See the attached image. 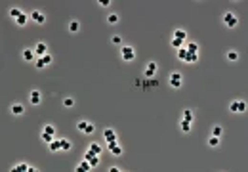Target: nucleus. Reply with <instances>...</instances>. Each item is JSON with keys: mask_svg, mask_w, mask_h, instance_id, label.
<instances>
[{"mask_svg": "<svg viewBox=\"0 0 248 172\" xmlns=\"http://www.w3.org/2000/svg\"><path fill=\"white\" fill-rule=\"evenodd\" d=\"M170 86L172 88H181V82H183V75L179 71H174L172 75H170V79H168Z\"/></svg>", "mask_w": 248, "mask_h": 172, "instance_id": "f257e3e1", "label": "nucleus"}, {"mask_svg": "<svg viewBox=\"0 0 248 172\" xmlns=\"http://www.w3.org/2000/svg\"><path fill=\"white\" fill-rule=\"evenodd\" d=\"M223 25H225V27H229V29L237 27V25H239V19H237V15H235V13H231V12L223 13Z\"/></svg>", "mask_w": 248, "mask_h": 172, "instance_id": "f03ea898", "label": "nucleus"}, {"mask_svg": "<svg viewBox=\"0 0 248 172\" xmlns=\"http://www.w3.org/2000/svg\"><path fill=\"white\" fill-rule=\"evenodd\" d=\"M120 56H122L124 61H132L136 57V50L132 48V46H122V48H120Z\"/></svg>", "mask_w": 248, "mask_h": 172, "instance_id": "7ed1b4c3", "label": "nucleus"}, {"mask_svg": "<svg viewBox=\"0 0 248 172\" xmlns=\"http://www.w3.org/2000/svg\"><path fill=\"white\" fill-rule=\"evenodd\" d=\"M12 172H36V168L27 163H17L15 166H12Z\"/></svg>", "mask_w": 248, "mask_h": 172, "instance_id": "20e7f679", "label": "nucleus"}, {"mask_svg": "<svg viewBox=\"0 0 248 172\" xmlns=\"http://www.w3.org/2000/svg\"><path fill=\"white\" fill-rule=\"evenodd\" d=\"M84 159H86V161H88V163H90L92 166H94V168H96V166L99 165V155H96L94 151H90V149L86 151V155H84Z\"/></svg>", "mask_w": 248, "mask_h": 172, "instance_id": "39448f33", "label": "nucleus"}, {"mask_svg": "<svg viewBox=\"0 0 248 172\" xmlns=\"http://www.w3.org/2000/svg\"><path fill=\"white\" fill-rule=\"evenodd\" d=\"M157 71H159V65L155 63V61H149L147 67H145V76L147 79H153V76L157 75Z\"/></svg>", "mask_w": 248, "mask_h": 172, "instance_id": "423d86ee", "label": "nucleus"}, {"mask_svg": "<svg viewBox=\"0 0 248 172\" xmlns=\"http://www.w3.org/2000/svg\"><path fill=\"white\" fill-rule=\"evenodd\" d=\"M31 19H33L35 23H38V25H44V23H46V15H44L40 10H33V13H31Z\"/></svg>", "mask_w": 248, "mask_h": 172, "instance_id": "0eeeda50", "label": "nucleus"}, {"mask_svg": "<svg viewBox=\"0 0 248 172\" xmlns=\"http://www.w3.org/2000/svg\"><path fill=\"white\" fill-rule=\"evenodd\" d=\"M107 144H109V151L115 155V157H120V155L124 153V149L118 145V142H117V140H115V142H107Z\"/></svg>", "mask_w": 248, "mask_h": 172, "instance_id": "6e6552de", "label": "nucleus"}, {"mask_svg": "<svg viewBox=\"0 0 248 172\" xmlns=\"http://www.w3.org/2000/svg\"><path fill=\"white\" fill-rule=\"evenodd\" d=\"M35 54H36L38 57H42V56L48 54V46H46V42H38V44L35 46Z\"/></svg>", "mask_w": 248, "mask_h": 172, "instance_id": "1a4fd4ad", "label": "nucleus"}, {"mask_svg": "<svg viewBox=\"0 0 248 172\" xmlns=\"http://www.w3.org/2000/svg\"><path fill=\"white\" fill-rule=\"evenodd\" d=\"M29 100H31V103H33V105H38L42 101V94L38 90H33V92H31V96H29Z\"/></svg>", "mask_w": 248, "mask_h": 172, "instance_id": "9d476101", "label": "nucleus"}, {"mask_svg": "<svg viewBox=\"0 0 248 172\" xmlns=\"http://www.w3.org/2000/svg\"><path fill=\"white\" fill-rule=\"evenodd\" d=\"M103 138H105V142H115V140H117V134H115L113 128H105V130H103Z\"/></svg>", "mask_w": 248, "mask_h": 172, "instance_id": "9b49d317", "label": "nucleus"}, {"mask_svg": "<svg viewBox=\"0 0 248 172\" xmlns=\"http://www.w3.org/2000/svg\"><path fill=\"white\" fill-rule=\"evenodd\" d=\"M10 111H12V115H15V117H19V115H23V113H25V107H23L21 103H13V105H12V109H10Z\"/></svg>", "mask_w": 248, "mask_h": 172, "instance_id": "f8f14e48", "label": "nucleus"}, {"mask_svg": "<svg viewBox=\"0 0 248 172\" xmlns=\"http://www.w3.org/2000/svg\"><path fill=\"white\" fill-rule=\"evenodd\" d=\"M174 38H176V40L185 42V40H187V33H185L183 29H176V31H174Z\"/></svg>", "mask_w": 248, "mask_h": 172, "instance_id": "ddd939ff", "label": "nucleus"}, {"mask_svg": "<svg viewBox=\"0 0 248 172\" xmlns=\"http://www.w3.org/2000/svg\"><path fill=\"white\" fill-rule=\"evenodd\" d=\"M92 168H94V166H92L86 159L82 161V163H79V165H76V170H80V172H88V170H92Z\"/></svg>", "mask_w": 248, "mask_h": 172, "instance_id": "4468645a", "label": "nucleus"}, {"mask_svg": "<svg viewBox=\"0 0 248 172\" xmlns=\"http://www.w3.org/2000/svg\"><path fill=\"white\" fill-rule=\"evenodd\" d=\"M48 149H50L52 153L61 151V142H59V140H54V142H50V144H48Z\"/></svg>", "mask_w": 248, "mask_h": 172, "instance_id": "2eb2a0df", "label": "nucleus"}, {"mask_svg": "<svg viewBox=\"0 0 248 172\" xmlns=\"http://www.w3.org/2000/svg\"><path fill=\"white\" fill-rule=\"evenodd\" d=\"M36 57V54H35V50H31V48H27V50H23V59L25 61H33Z\"/></svg>", "mask_w": 248, "mask_h": 172, "instance_id": "dca6fc26", "label": "nucleus"}, {"mask_svg": "<svg viewBox=\"0 0 248 172\" xmlns=\"http://www.w3.org/2000/svg\"><path fill=\"white\" fill-rule=\"evenodd\" d=\"M59 142H61V151H71V147H73L71 140H67V138H61Z\"/></svg>", "mask_w": 248, "mask_h": 172, "instance_id": "f3484780", "label": "nucleus"}, {"mask_svg": "<svg viewBox=\"0 0 248 172\" xmlns=\"http://www.w3.org/2000/svg\"><path fill=\"white\" fill-rule=\"evenodd\" d=\"M187 57H189V52L185 50V46H183V48L178 50V59H179V61H187Z\"/></svg>", "mask_w": 248, "mask_h": 172, "instance_id": "a211bd4d", "label": "nucleus"}, {"mask_svg": "<svg viewBox=\"0 0 248 172\" xmlns=\"http://www.w3.org/2000/svg\"><path fill=\"white\" fill-rule=\"evenodd\" d=\"M185 50H187L189 54H198V44L197 42H189L187 46H185Z\"/></svg>", "mask_w": 248, "mask_h": 172, "instance_id": "6ab92c4d", "label": "nucleus"}, {"mask_svg": "<svg viewBox=\"0 0 248 172\" xmlns=\"http://www.w3.org/2000/svg\"><path fill=\"white\" fill-rule=\"evenodd\" d=\"M29 19H31V15H27V13L23 12V13H21L15 21H17V25H21V27H23V25H27V21H29Z\"/></svg>", "mask_w": 248, "mask_h": 172, "instance_id": "aec40b11", "label": "nucleus"}, {"mask_svg": "<svg viewBox=\"0 0 248 172\" xmlns=\"http://www.w3.org/2000/svg\"><path fill=\"white\" fill-rule=\"evenodd\" d=\"M88 149H90V151H94V153H96V155H99V153H101V151H103V147H101V145H99V144H96V142H92V144H90V145H88Z\"/></svg>", "mask_w": 248, "mask_h": 172, "instance_id": "412c9836", "label": "nucleus"}, {"mask_svg": "<svg viewBox=\"0 0 248 172\" xmlns=\"http://www.w3.org/2000/svg\"><path fill=\"white\" fill-rule=\"evenodd\" d=\"M208 145H210V147H218V145H220V138H218V136H210V138H208Z\"/></svg>", "mask_w": 248, "mask_h": 172, "instance_id": "4be33fe9", "label": "nucleus"}, {"mask_svg": "<svg viewBox=\"0 0 248 172\" xmlns=\"http://www.w3.org/2000/svg\"><path fill=\"white\" fill-rule=\"evenodd\" d=\"M21 13H23V10H19V8H12V10H10V17H12V19H17Z\"/></svg>", "mask_w": 248, "mask_h": 172, "instance_id": "5701e85b", "label": "nucleus"}, {"mask_svg": "<svg viewBox=\"0 0 248 172\" xmlns=\"http://www.w3.org/2000/svg\"><path fill=\"white\" fill-rule=\"evenodd\" d=\"M107 23H109V25H117L118 23V15L117 13H109V15H107Z\"/></svg>", "mask_w": 248, "mask_h": 172, "instance_id": "b1692460", "label": "nucleus"}, {"mask_svg": "<svg viewBox=\"0 0 248 172\" xmlns=\"http://www.w3.org/2000/svg\"><path fill=\"white\" fill-rule=\"evenodd\" d=\"M193 111H191V109H185V111H183V120H187V122H193Z\"/></svg>", "mask_w": 248, "mask_h": 172, "instance_id": "393cba45", "label": "nucleus"}, {"mask_svg": "<svg viewBox=\"0 0 248 172\" xmlns=\"http://www.w3.org/2000/svg\"><path fill=\"white\" fill-rule=\"evenodd\" d=\"M79 29H80V23L76 21V19H73V21L69 23V31H71V33H76Z\"/></svg>", "mask_w": 248, "mask_h": 172, "instance_id": "a878e982", "label": "nucleus"}, {"mask_svg": "<svg viewBox=\"0 0 248 172\" xmlns=\"http://www.w3.org/2000/svg\"><path fill=\"white\" fill-rule=\"evenodd\" d=\"M225 57H227L229 61H237V59H239V52H235V50H229Z\"/></svg>", "mask_w": 248, "mask_h": 172, "instance_id": "bb28decb", "label": "nucleus"}, {"mask_svg": "<svg viewBox=\"0 0 248 172\" xmlns=\"http://www.w3.org/2000/svg\"><path fill=\"white\" fill-rule=\"evenodd\" d=\"M179 128H181L183 132H191V122H187V120H181V122H179Z\"/></svg>", "mask_w": 248, "mask_h": 172, "instance_id": "cd10ccee", "label": "nucleus"}, {"mask_svg": "<svg viewBox=\"0 0 248 172\" xmlns=\"http://www.w3.org/2000/svg\"><path fill=\"white\" fill-rule=\"evenodd\" d=\"M42 140L46 144H50V142H54V134H48V132H42Z\"/></svg>", "mask_w": 248, "mask_h": 172, "instance_id": "c85d7f7f", "label": "nucleus"}, {"mask_svg": "<svg viewBox=\"0 0 248 172\" xmlns=\"http://www.w3.org/2000/svg\"><path fill=\"white\" fill-rule=\"evenodd\" d=\"M237 107H239V113H244V111H246V101L237 100Z\"/></svg>", "mask_w": 248, "mask_h": 172, "instance_id": "c756f323", "label": "nucleus"}, {"mask_svg": "<svg viewBox=\"0 0 248 172\" xmlns=\"http://www.w3.org/2000/svg\"><path fill=\"white\" fill-rule=\"evenodd\" d=\"M86 124H88V120H79V124H76V128H79V132H82V134H84V130H86Z\"/></svg>", "mask_w": 248, "mask_h": 172, "instance_id": "7c9ffc66", "label": "nucleus"}, {"mask_svg": "<svg viewBox=\"0 0 248 172\" xmlns=\"http://www.w3.org/2000/svg\"><path fill=\"white\" fill-rule=\"evenodd\" d=\"M222 134H223V128H222V126H214V128H212V136H218V138H220Z\"/></svg>", "mask_w": 248, "mask_h": 172, "instance_id": "2f4dec72", "label": "nucleus"}, {"mask_svg": "<svg viewBox=\"0 0 248 172\" xmlns=\"http://www.w3.org/2000/svg\"><path fill=\"white\" fill-rule=\"evenodd\" d=\"M42 132H48V134H55V128H54V124H46V126L42 128Z\"/></svg>", "mask_w": 248, "mask_h": 172, "instance_id": "473e14b6", "label": "nucleus"}, {"mask_svg": "<svg viewBox=\"0 0 248 172\" xmlns=\"http://www.w3.org/2000/svg\"><path fill=\"white\" fill-rule=\"evenodd\" d=\"M172 46H174V48H183V46H185V42H181V40H176V38H172Z\"/></svg>", "mask_w": 248, "mask_h": 172, "instance_id": "72a5a7b5", "label": "nucleus"}, {"mask_svg": "<svg viewBox=\"0 0 248 172\" xmlns=\"http://www.w3.org/2000/svg\"><path fill=\"white\" fill-rule=\"evenodd\" d=\"M197 61H198V54H189L187 63H197Z\"/></svg>", "mask_w": 248, "mask_h": 172, "instance_id": "f704fd0d", "label": "nucleus"}, {"mask_svg": "<svg viewBox=\"0 0 248 172\" xmlns=\"http://www.w3.org/2000/svg\"><path fill=\"white\" fill-rule=\"evenodd\" d=\"M42 61H44V65H50L52 61H54V57L50 54H46V56H42Z\"/></svg>", "mask_w": 248, "mask_h": 172, "instance_id": "c9c22d12", "label": "nucleus"}, {"mask_svg": "<svg viewBox=\"0 0 248 172\" xmlns=\"http://www.w3.org/2000/svg\"><path fill=\"white\" fill-rule=\"evenodd\" d=\"M94 128H96V126H94V122H88V124H86L84 134H94Z\"/></svg>", "mask_w": 248, "mask_h": 172, "instance_id": "e433bc0d", "label": "nucleus"}, {"mask_svg": "<svg viewBox=\"0 0 248 172\" xmlns=\"http://www.w3.org/2000/svg\"><path fill=\"white\" fill-rule=\"evenodd\" d=\"M35 65H36V69H44V67H46L44 61H42V57H36V59H35Z\"/></svg>", "mask_w": 248, "mask_h": 172, "instance_id": "4c0bfd02", "label": "nucleus"}, {"mask_svg": "<svg viewBox=\"0 0 248 172\" xmlns=\"http://www.w3.org/2000/svg\"><path fill=\"white\" fill-rule=\"evenodd\" d=\"M63 105H65V107H73V105H74V100H73V98H65V100H63Z\"/></svg>", "mask_w": 248, "mask_h": 172, "instance_id": "58836bf2", "label": "nucleus"}, {"mask_svg": "<svg viewBox=\"0 0 248 172\" xmlns=\"http://www.w3.org/2000/svg\"><path fill=\"white\" fill-rule=\"evenodd\" d=\"M111 42H113V44H117V46H120V44H122V38H120L118 35H115V37L111 38Z\"/></svg>", "mask_w": 248, "mask_h": 172, "instance_id": "ea45409f", "label": "nucleus"}, {"mask_svg": "<svg viewBox=\"0 0 248 172\" xmlns=\"http://www.w3.org/2000/svg\"><path fill=\"white\" fill-rule=\"evenodd\" d=\"M99 6H101V8H109L111 2H109V0H99Z\"/></svg>", "mask_w": 248, "mask_h": 172, "instance_id": "a19ab883", "label": "nucleus"}, {"mask_svg": "<svg viewBox=\"0 0 248 172\" xmlns=\"http://www.w3.org/2000/svg\"><path fill=\"white\" fill-rule=\"evenodd\" d=\"M109 172H120V168H118V166H111Z\"/></svg>", "mask_w": 248, "mask_h": 172, "instance_id": "79ce46f5", "label": "nucleus"}]
</instances>
